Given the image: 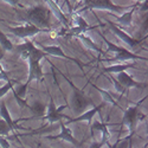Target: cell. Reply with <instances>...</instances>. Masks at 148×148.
I'll use <instances>...</instances> for the list:
<instances>
[{"label": "cell", "instance_id": "22", "mask_svg": "<svg viewBox=\"0 0 148 148\" xmlns=\"http://www.w3.org/2000/svg\"><path fill=\"white\" fill-rule=\"evenodd\" d=\"M27 87H29V84L27 83H25L24 85H20V87L14 91V94L18 96V97H20V98H25V95H26V89H27Z\"/></svg>", "mask_w": 148, "mask_h": 148}, {"label": "cell", "instance_id": "14", "mask_svg": "<svg viewBox=\"0 0 148 148\" xmlns=\"http://www.w3.org/2000/svg\"><path fill=\"white\" fill-rule=\"evenodd\" d=\"M104 107V103H102V104H100L98 107H95L94 109H91V110H88V112H85V113H83L82 115H79L78 117H76V119H73V120H69V122L70 123H73V122H81V121H91L92 120V117H94V115L97 113V112H100V110L102 109Z\"/></svg>", "mask_w": 148, "mask_h": 148}, {"label": "cell", "instance_id": "21", "mask_svg": "<svg viewBox=\"0 0 148 148\" xmlns=\"http://www.w3.org/2000/svg\"><path fill=\"white\" fill-rule=\"evenodd\" d=\"M14 83H16L14 81H10V79H8V82L4 85V87L0 88V97H3L7 91H10L12 88H13V84H14Z\"/></svg>", "mask_w": 148, "mask_h": 148}, {"label": "cell", "instance_id": "10", "mask_svg": "<svg viewBox=\"0 0 148 148\" xmlns=\"http://www.w3.org/2000/svg\"><path fill=\"white\" fill-rule=\"evenodd\" d=\"M65 107H62V108H56L53 101L50 102V104H49V109L46 110V114H45V119L49 121V122H56V121H60L62 119H63L64 116L60 114V109H63Z\"/></svg>", "mask_w": 148, "mask_h": 148}, {"label": "cell", "instance_id": "19", "mask_svg": "<svg viewBox=\"0 0 148 148\" xmlns=\"http://www.w3.org/2000/svg\"><path fill=\"white\" fill-rule=\"evenodd\" d=\"M132 14H133V11L128 12V13H126L125 16L117 18V21L121 23L123 26H128V25H130V23H132Z\"/></svg>", "mask_w": 148, "mask_h": 148}, {"label": "cell", "instance_id": "13", "mask_svg": "<svg viewBox=\"0 0 148 148\" xmlns=\"http://www.w3.org/2000/svg\"><path fill=\"white\" fill-rule=\"evenodd\" d=\"M110 25H112V30L116 33V36H117V37H120V38H121L123 42H125V43H127L130 47H136V46H139V44H140V42H139V40L130 38V37H129L127 33H125L123 31H121L120 29H117L115 25H113V24H110Z\"/></svg>", "mask_w": 148, "mask_h": 148}, {"label": "cell", "instance_id": "28", "mask_svg": "<svg viewBox=\"0 0 148 148\" xmlns=\"http://www.w3.org/2000/svg\"><path fill=\"white\" fill-rule=\"evenodd\" d=\"M4 1L11 4V5H17L18 4V0H4Z\"/></svg>", "mask_w": 148, "mask_h": 148}, {"label": "cell", "instance_id": "15", "mask_svg": "<svg viewBox=\"0 0 148 148\" xmlns=\"http://www.w3.org/2000/svg\"><path fill=\"white\" fill-rule=\"evenodd\" d=\"M30 109L32 110V113L36 115V116H45L46 114V107L44 103L39 102V101H34L33 104L30 107Z\"/></svg>", "mask_w": 148, "mask_h": 148}, {"label": "cell", "instance_id": "8", "mask_svg": "<svg viewBox=\"0 0 148 148\" xmlns=\"http://www.w3.org/2000/svg\"><path fill=\"white\" fill-rule=\"evenodd\" d=\"M138 116H139V109L138 107H132L129 108L127 112L123 115V125H126L130 132L134 130V126L136 123V120H138Z\"/></svg>", "mask_w": 148, "mask_h": 148}, {"label": "cell", "instance_id": "11", "mask_svg": "<svg viewBox=\"0 0 148 148\" xmlns=\"http://www.w3.org/2000/svg\"><path fill=\"white\" fill-rule=\"evenodd\" d=\"M60 127H62V132H60V134H58L57 136H51L50 139H59V140H65V141H69L70 143H72V145H75V146H78L79 145V142L72 136V134H71V132H70V129L69 128H66L65 126H64V123L60 121Z\"/></svg>", "mask_w": 148, "mask_h": 148}, {"label": "cell", "instance_id": "7", "mask_svg": "<svg viewBox=\"0 0 148 148\" xmlns=\"http://www.w3.org/2000/svg\"><path fill=\"white\" fill-rule=\"evenodd\" d=\"M117 83L121 85L123 89H128V88H145L146 84H140L138 82H135L127 72H120L117 75Z\"/></svg>", "mask_w": 148, "mask_h": 148}, {"label": "cell", "instance_id": "31", "mask_svg": "<svg viewBox=\"0 0 148 148\" xmlns=\"http://www.w3.org/2000/svg\"><path fill=\"white\" fill-rule=\"evenodd\" d=\"M21 148H24V147H21Z\"/></svg>", "mask_w": 148, "mask_h": 148}, {"label": "cell", "instance_id": "3", "mask_svg": "<svg viewBox=\"0 0 148 148\" xmlns=\"http://www.w3.org/2000/svg\"><path fill=\"white\" fill-rule=\"evenodd\" d=\"M73 87V85H72ZM92 104V101L90 98L85 97L84 94L78 90L76 87H73V96H72V108H73V112L76 114L83 113L85 109H87L89 106Z\"/></svg>", "mask_w": 148, "mask_h": 148}, {"label": "cell", "instance_id": "24", "mask_svg": "<svg viewBox=\"0 0 148 148\" xmlns=\"http://www.w3.org/2000/svg\"><path fill=\"white\" fill-rule=\"evenodd\" d=\"M13 95H14V97H16V100H17V102H18V104H19V107L20 108H25V107H27V103H26V101H24L23 98H20V97H18L14 92H13Z\"/></svg>", "mask_w": 148, "mask_h": 148}, {"label": "cell", "instance_id": "20", "mask_svg": "<svg viewBox=\"0 0 148 148\" xmlns=\"http://www.w3.org/2000/svg\"><path fill=\"white\" fill-rule=\"evenodd\" d=\"M10 132H11V129L7 123L4 120H0V136H7Z\"/></svg>", "mask_w": 148, "mask_h": 148}, {"label": "cell", "instance_id": "12", "mask_svg": "<svg viewBox=\"0 0 148 148\" xmlns=\"http://www.w3.org/2000/svg\"><path fill=\"white\" fill-rule=\"evenodd\" d=\"M0 115H1V117L4 119V121L8 125V127H10L11 130H17V129H19V127L17 126V123L11 119V115H10V113H8V110H7V107H6L5 102L0 103Z\"/></svg>", "mask_w": 148, "mask_h": 148}, {"label": "cell", "instance_id": "29", "mask_svg": "<svg viewBox=\"0 0 148 148\" xmlns=\"http://www.w3.org/2000/svg\"><path fill=\"white\" fill-rule=\"evenodd\" d=\"M4 55H5V53H4V49L1 47V45H0V60L4 58Z\"/></svg>", "mask_w": 148, "mask_h": 148}, {"label": "cell", "instance_id": "25", "mask_svg": "<svg viewBox=\"0 0 148 148\" xmlns=\"http://www.w3.org/2000/svg\"><path fill=\"white\" fill-rule=\"evenodd\" d=\"M98 91H100V92H101V94L103 95V97H104V98H107V100H108V101H109L110 103H113V104H116V103L114 102V100L112 98V96H110L109 94H107V92H106L104 90H102V89H98Z\"/></svg>", "mask_w": 148, "mask_h": 148}, {"label": "cell", "instance_id": "9", "mask_svg": "<svg viewBox=\"0 0 148 148\" xmlns=\"http://www.w3.org/2000/svg\"><path fill=\"white\" fill-rule=\"evenodd\" d=\"M29 65H30V71H29V78H27V84H30L31 79H38L40 81L43 78V72L39 66V60L34 59H29Z\"/></svg>", "mask_w": 148, "mask_h": 148}, {"label": "cell", "instance_id": "5", "mask_svg": "<svg viewBox=\"0 0 148 148\" xmlns=\"http://www.w3.org/2000/svg\"><path fill=\"white\" fill-rule=\"evenodd\" d=\"M88 8H97V10H109L114 12H121L123 8L112 3V0H87L85 1Z\"/></svg>", "mask_w": 148, "mask_h": 148}, {"label": "cell", "instance_id": "1", "mask_svg": "<svg viewBox=\"0 0 148 148\" xmlns=\"http://www.w3.org/2000/svg\"><path fill=\"white\" fill-rule=\"evenodd\" d=\"M27 19L37 27H49L51 19V11L44 6H36L27 12Z\"/></svg>", "mask_w": 148, "mask_h": 148}, {"label": "cell", "instance_id": "26", "mask_svg": "<svg viewBox=\"0 0 148 148\" xmlns=\"http://www.w3.org/2000/svg\"><path fill=\"white\" fill-rule=\"evenodd\" d=\"M104 143H106V141H101V142H94V143H91V146H90L89 148H102Z\"/></svg>", "mask_w": 148, "mask_h": 148}, {"label": "cell", "instance_id": "18", "mask_svg": "<svg viewBox=\"0 0 148 148\" xmlns=\"http://www.w3.org/2000/svg\"><path fill=\"white\" fill-rule=\"evenodd\" d=\"M0 45H1L4 50H7V51L13 50V44L11 43L10 39H7V37L1 31H0Z\"/></svg>", "mask_w": 148, "mask_h": 148}, {"label": "cell", "instance_id": "23", "mask_svg": "<svg viewBox=\"0 0 148 148\" xmlns=\"http://www.w3.org/2000/svg\"><path fill=\"white\" fill-rule=\"evenodd\" d=\"M132 135H133V133L129 135L128 138H126L125 140H123L122 142H120L119 145L116 143L115 145V147H117V148H127V146H128V143H130V139H132Z\"/></svg>", "mask_w": 148, "mask_h": 148}, {"label": "cell", "instance_id": "6", "mask_svg": "<svg viewBox=\"0 0 148 148\" xmlns=\"http://www.w3.org/2000/svg\"><path fill=\"white\" fill-rule=\"evenodd\" d=\"M108 44V51H114V52H117V56L114 60H128V59H139L140 57L134 55L129 51H127L126 49H122V47H119V46H115L113 43L110 42H107Z\"/></svg>", "mask_w": 148, "mask_h": 148}, {"label": "cell", "instance_id": "27", "mask_svg": "<svg viewBox=\"0 0 148 148\" xmlns=\"http://www.w3.org/2000/svg\"><path fill=\"white\" fill-rule=\"evenodd\" d=\"M0 145H1V147H3V148H10L8 142H7L5 139H3L1 136H0Z\"/></svg>", "mask_w": 148, "mask_h": 148}, {"label": "cell", "instance_id": "2", "mask_svg": "<svg viewBox=\"0 0 148 148\" xmlns=\"http://www.w3.org/2000/svg\"><path fill=\"white\" fill-rule=\"evenodd\" d=\"M18 53L21 55L23 58H27V59H34V60H40L43 57L46 56V53H44L42 50H38L31 42H26L23 45H18L17 47Z\"/></svg>", "mask_w": 148, "mask_h": 148}, {"label": "cell", "instance_id": "4", "mask_svg": "<svg viewBox=\"0 0 148 148\" xmlns=\"http://www.w3.org/2000/svg\"><path fill=\"white\" fill-rule=\"evenodd\" d=\"M8 31L12 32L14 36L19 37V38H27V37H32L37 33L42 32L43 30L34 26L33 24H29L25 26H17V27H8Z\"/></svg>", "mask_w": 148, "mask_h": 148}, {"label": "cell", "instance_id": "30", "mask_svg": "<svg viewBox=\"0 0 148 148\" xmlns=\"http://www.w3.org/2000/svg\"><path fill=\"white\" fill-rule=\"evenodd\" d=\"M72 1H78V0H72ZM83 1H87V0H83Z\"/></svg>", "mask_w": 148, "mask_h": 148}, {"label": "cell", "instance_id": "16", "mask_svg": "<svg viewBox=\"0 0 148 148\" xmlns=\"http://www.w3.org/2000/svg\"><path fill=\"white\" fill-rule=\"evenodd\" d=\"M43 50L47 53H50L52 56H57V57H62V58H66L69 59V57L65 56V53L63 52V50L59 46H44Z\"/></svg>", "mask_w": 148, "mask_h": 148}, {"label": "cell", "instance_id": "17", "mask_svg": "<svg viewBox=\"0 0 148 148\" xmlns=\"http://www.w3.org/2000/svg\"><path fill=\"white\" fill-rule=\"evenodd\" d=\"M134 66V64H117V65H113V66H109V68H106L104 71L106 72H125V70L129 69Z\"/></svg>", "mask_w": 148, "mask_h": 148}]
</instances>
